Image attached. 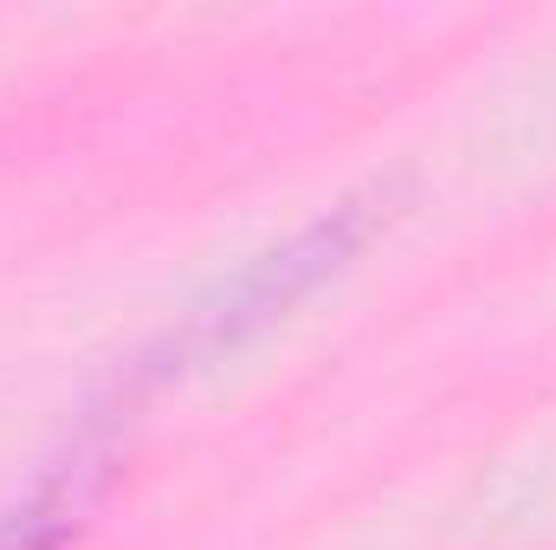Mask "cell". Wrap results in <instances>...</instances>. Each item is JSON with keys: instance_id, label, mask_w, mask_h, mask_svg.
Returning <instances> with one entry per match:
<instances>
[{"instance_id": "obj_1", "label": "cell", "mask_w": 556, "mask_h": 550, "mask_svg": "<svg viewBox=\"0 0 556 550\" xmlns=\"http://www.w3.org/2000/svg\"><path fill=\"white\" fill-rule=\"evenodd\" d=\"M376 221H382L376 195H350V201H337L330 214L304 221L298 234H285L278 247L253 253L247 266H233L227 278H214L155 343L137 350V363L124 370L117 396H124V402H142V396L175 389V383H188V376H201V370L240 357L247 343H260V337L278 330L311 291H324L330 278L363 253V240L376 234Z\"/></svg>"}, {"instance_id": "obj_2", "label": "cell", "mask_w": 556, "mask_h": 550, "mask_svg": "<svg viewBox=\"0 0 556 550\" xmlns=\"http://www.w3.org/2000/svg\"><path fill=\"white\" fill-rule=\"evenodd\" d=\"M111 473H117L111 440H78L72 453H59L13 505H0V550H65L111 492Z\"/></svg>"}]
</instances>
